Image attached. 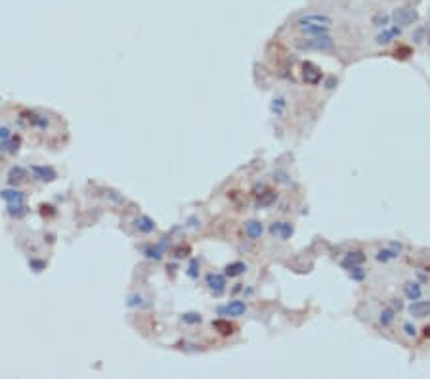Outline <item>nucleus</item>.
Here are the masks:
<instances>
[{
    "label": "nucleus",
    "instance_id": "nucleus-1",
    "mask_svg": "<svg viewBox=\"0 0 430 379\" xmlns=\"http://www.w3.org/2000/svg\"><path fill=\"white\" fill-rule=\"evenodd\" d=\"M293 27L302 35L331 33V29L335 27V19L323 12H302L293 17Z\"/></svg>",
    "mask_w": 430,
    "mask_h": 379
},
{
    "label": "nucleus",
    "instance_id": "nucleus-2",
    "mask_svg": "<svg viewBox=\"0 0 430 379\" xmlns=\"http://www.w3.org/2000/svg\"><path fill=\"white\" fill-rule=\"evenodd\" d=\"M293 44L300 52H323V54H329V52L335 50L336 42L331 33H318V35H304V37L295 40Z\"/></svg>",
    "mask_w": 430,
    "mask_h": 379
},
{
    "label": "nucleus",
    "instance_id": "nucleus-3",
    "mask_svg": "<svg viewBox=\"0 0 430 379\" xmlns=\"http://www.w3.org/2000/svg\"><path fill=\"white\" fill-rule=\"evenodd\" d=\"M417 17H419V14H417V10L415 8H409V6H402V8H394L390 14V19L394 21L396 25H399L402 29L404 27H409V25H413L415 21H417Z\"/></svg>",
    "mask_w": 430,
    "mask_h": 379
},
{
    "label": "nucleus",
    "instance_id": "nucleus-4",
    "mask_svg": "<svg viewBox=\"0 0 430 379\" xmlns=\"http://www.w3.org/2000/svg\"><path fill=\"white\" fill-rule=\"evenodd\" d=\"M205 282H207V287L209 291L214 295V297H222L226 293V274H220V272H209L205 276Z\"/></svg>",
    "mask_w": 430,
    "mask_h": 379
},
{
    "label": "nucleus",
    "instance_id": "nucleus-5",
    "mask_svg": "<svg viewBox=\"0 0 430 379\" xmlns=\"http://www.w3.org/2000/svg\"><path fill=\"white\" fill-rule=\"evenodd\" d=\"M270 234L279 241H287L295 234V226L289 221H275L270 224Z\"/></svg>",
    "mask_w": 430,
    "mask_h": 379
},
{
    "label": "nucleus",
    "instance_id": "nucleus-6",
    "mask_svg": "<svg viewBox=\"0 0 430 379\" xmlns=\"http://www.w3.org/2000/svg\"><path fill=\"white\" fill-rule=\"evenodd\" d=\"M247 310H249V307H247L245 301L234 299V301H230V303H226V305H222V307L218 308V314L230 316V318H241V316L247 314Z\"/></svg>",
    "mask_w": 430,
    "mask_h": 379
},
{
    "label": "nucleus",
    "instance_id": "nucleus-7",
    "mask_svg": "<svg viewBox=\"0 0 430 379\" xmlns=\"http://www.w3.org/2000/svg\"><path fill=\"white\" fill-rule=\"evenodd\" d=\"M399 35H402V27L399 25H388V27H384V29H381V33L375 37V44L377 46H388V44H392L394 40L398 39Z\"/></svg>",
    "mask_w": 430,
    "mask_h": 379
},
{
    "label": "nucleus",
    "instance_id": "nucleus-8",
    "mask_svg": "<svg viewBox=\"0 0 430 379\" xmlns=\"http://www.w3.org/2000/svg\"><path fill=\"white\" fill-rule=\"evenodd\" d=\"M302 79H304L306 85H312V87H316V85H320L321 79H323V73H321V69L316 65V63L312 62H304L302 63Z\"/></svg>",
    "mask_w": 430,
    "mask_h": 379
},
{
    "label": "nucleus",
    "instance_id": "nucleus-9",
    "mask_svg": "<svg viewBox=\"0 0 430 379\" xmlns=\"http://www.w3.org/2000/svg\"><path fill=\"white\" fill-rule=\"evenodd\" d=\"M29 174L39 182H54L58 178V171H55L54 167H46V165H33L29 169Z\"/></svg>",
    "mask_w": 430,
    "mask_h": 379
},
{
    "label": "nucleus",
    "instance_id": "nucleus-10",
    "mask_svg": "<svg viewBox=\"0 0 430 379\" xmlns=\"http://www.w3.org/2000/svg\"><path fill=\"white\" fill-rule=\"evenodd\" d=\"M399 253H402V245L390 243L388 247H383V249H379V251L375 253V261L386 264V262H390V261H394V259H398Z\"/></svg>",
    "mask_w": 430,
    "mask_h": 379
},
{
    "label": "nucleus",
    "instance_id": "nucleus-11",
    "mask_svg": "<svg viewBox=\"0 0 430 379\" xmlns=\"http://www.w3.org/2000/svg\"><path fill=\"white\" fill-rule=\"evenodd\" d=\"M365 259H367V255L363 251H350L342 257L340 266L346 270H350V268H354V266H361V264L365 262Z\"/></svg>",
    "mask_w": 430,
    "mask_h": 379
},
{
    "label": "nucleus",
    "instance_id": "nucleus-12",
    "mask_svg": "<svg viewBox=\"0 0 430 379\" xmlns=\"http://www.w3.org/2000/svg\"><path fill=\"white\" fill-rule=\"evenodd\" d=\"M243 230H245V236L249 237V239H252V241H256V239H260V237L264 236V224L260 221H254V219L245 222Z\"/></svg>",
    "mask_w": 430,
    "mask_h": 379
},
{
    "label": "nucleus",
    "instance_id": "nucleus-13",
    "mask_svg": "<svg viewBox=\"0 0 430 379\" xmlns=\"http://www.w3.org/2000/svg\"><path fill=\"white\" fill-rule=\"evenodd\" d=\"M407 312H409V316H413V318H426V316H430V301H411V305L407 307Z\"/></svg>",
    "mask_w": 430,
    "mask_h": 379
},
{
    "label": "nucleus",
    "instance_id": "nucleus-14",
    "mask_svg": "<svg viewBox=\"0 0 430 379\" xmlns=\"http://www.w3.org/2000/svg\"><path fill=\"white\" fill-rule=\"evenodd\" d=\"M166 247H168V237H163L159 243L148 245V247L144 249V253H146V257H148V259L161 261V259H163V255L166 253Z\"/></svg>",
    "mask_w": 430,
    "mask_h": 379
},
{
    "label": "nucleus",
    "instance_id": "nucleus-15",
    "mask_svg": "<svg viewBox=\"0 0 430 379\" xmlns=\"http://www.w3.org/2000/svg\"><path fill=\"white\" fill-rule=\"evenodd\" d=\"M21 121H27V125L35 126V128H48V125H50L46 115H40V113H35V111L21 113Z\"/></svg>",
    "mask_w": 430,
    "mask_h": 379
},
{
    "label": "nucleus",
    "instance_id": "nucleus-16",
    "mask_svg": "<svg viewBox=\"0 0 430 379\" xmlns=\"http://www.w3.org/2000/svg\"><path fill=\"white\" fill-rule=\"evenodd\" d=\"M27 178H29V171L27 169H23V167H12L8 171V184L10 186H17V184H23V182H27Z\"/></svg>",
    "mask_w": 430,
    "mask_h": 379
},
{
    "label": "nucleus",
    "instance_id": "nucleus-17",
    "mask_svg": "<svg viewBox=\"0 0 430 379\" xmlns=\"http://www.w3.org/2000/svg\"><path fill=\"white\" fill-rule=\"evenodd\" d=\"M277 198H279V194L275 192V190H264L262 194H258L256 196V209H268V207H272L277 201Z\"/></svg>",
    "mask_w": 430,
    "mask_h": 379
},
{
    "label": "nucleus",
    "instance_id": "nucleus-18",
    "mask_svg": "<svg viewBox=\"0 0 430 379\" xmlns=\"http://www.w3.org/2000/svg\"><path fill=\"white\" fill-rule=\"evenodd\" d=\"M134 226H136V230L141 232V234H151V232H155L157 230L155 222L151 221L148 214H140V216H136V219H134Z\"/></svg>",
    "mask_w": 430,
    "mask_h": 379
},
{
    "label": "nucleus",
    "instance_id": "nucleus-19",
    "mask_svg": "<svg viewBox=\"0 0 430 379\" xmlns=\"http://www.w3.org/2000/svg\"><path fill=\"white\" fill-rule=\"evenodd\" d=\"M0 198L6 203H17V201H23L25 194L21 190H16V186H14L12 190H0Z\"/></svg>",
    "mask_w": 430,
    "mask_h": 379
},
{
    "label": "nucleus",
    "instance_id": "nucleus-20",
    "mask_svg": "<svg viewBox=\"0 0 430 379\" xmlns=\"http://www.w3.org/2000/svg\"><path fill=\"white\" fill-rule=\"evenodd\" d=\"M212 328H214V330H216V332H218L220 335H224V337H227V335L235 333V326L232 324L230 320H226V318L214 320V322H212Z\"/></svg>",
    "mask_w": 430,
    "mask_h": 379
},
{
    "label": "nucleus",
    "instance_id": "nucleus-21",
    "mask_svg": "<svg viewBox=\"0 0 430 379\" xmlns=\"http://www.w3.org/2000/svg\"><path fill=\"white\" fill-rule=\"evenodd\" d=\"M6 213H8L12 219H23L25 214L29 213V207L25 205L23 201H17V203H8V207H6Z\"/></svg>",
    "mask_w": 430,
    "mask_h": 379
},
{
    "label": "nucleus",
    "instance_id": "nucleus-22",
    "mask_svg": "<svg viewBox=\"0 0 430 379\" xmlns=\"http://www.w3.org/2000/svg\"><path fill=\"white\" fill-rule=\"evenodd\" d=\"M247 268H249V266H247L245 262L235 261V262H230L226 268H224V270H226L224 274H226V276H230V278H239V276H243V274L247 272Z\"/></svg>",
    "mask_w": 430,
    "mask_h": 379
},
{
    "label": "nucleus",
    "instance_id": "nucleus-23",
    "mask_svg": "<svg viewBox=\"0 0 430 379\" xmlns=\"http://www.w3.org/2000/svg\"><path fill=\"white\" fill-rule=\"evenodd\" d=\"M404 295H406L409 301H417L422 295L421 284H417V282H406V284H404Z\"/></svg>",
    "mask_w": 430,
    "mask_h": 379
},
{
    "label": "nucleus",
    "instance_id": "nucleus-24",
    "mask_svg": "<svg viewBox=\"0 0 430 379\" xmlns=\"http://www.w3.org/2000/svg\"><path fill=\"white\" fill-rule=\"evenodd\" d=\"M19 144H21V140L19 138H8V140H2L0 142V153L4 155V153H17V150H19Z\"/></svg>",
    "mask_w": 430,
    "mask_h": 379
},
{
    "label": "nucleus",
    "instance_id": "nucleus-25",
    "mask_svg": "<svg viewBox=\"0 0 430 379\" xmlns=\"http://www.w3.org/2000/svg\"><path fill=\"white\" fill-rule=\"evenodd\" d=\"M394 320H396V310L392 307H384L383 312L379 314V324L383 328H390L394 324Z\"/></svg>",
    "mask_w": 430,
    "mask_h": 379
},
{
    "label": "nucleus",
    "instance_id": "nucleus-26",
    "mask_svg": "<svg viewBox=\"0 0 430 379\" xmlns=\"http://www.w3.org/2000/svg\"><path fill=\"white\" fill-rule=\"evenodd\" d=\"M270 110H272V113H274L275 117L281 119L283 115H285V110H287V100H285V96H277V98H274Z\"/></svg>",
    "mask_w": 430,
    "mask_h": 379
},
{
    "label": "nucleus",
    "instance_id": "nucleus-27",
    "mask_svg": "<svg viewBox=\"0 0 430 379\" xmlns=\"http://www.w3.org/2000/svg\"><path fill=\"white\" fill-rule=\"evenodd\" d=\"M144 305H146V297H144L140 291L130 293V295L126 297V307L128 308H141Z\"/></svg>",
    "mask_w": 430,
    "mask_h": 379
},
{
    "label": "nucleus",
    "instance_id": "nucleus-28",
    "mask_svg": "<svg viewBox=\"0 0 430 379\" xmlns=\"http://www.w3.org/2000/svg\"><path fill=\"white\" fill-rule=\"evenodd\" d=\"M182 322L188 326H197L203 322V316H201V312H184L182 314Z\"/></svg>",
    "mask_w": 430,
    "mask_h": 379
},
{
    "label": "nucleus",
    "instance_id": "nucleus-29",
    "mask_svg": "<svg viewBox=\"0 0 430 379\" xmlns=\"http://www.w3.org/2000/svg\"><path fill=\"white\" fill-rule=\"evenodd\" d=\"M373 25L379 27V29H384L390 25V14H384V12H377L373 16Z\"/></svg>",
    "mask_w": 430,
    "mask_h": 379
},
{
    "label": "nucleus",
    "instance_id": "nucleus-30",
    "mask_svg": "<svg viewBox=\"0 0 430 379\" xmlns=\"http://www.w3.org/2000/svg\"><path fill=\"white\" fill-rule=\"evenodd\" d=\"M199 270H201V262L197 261V259H191L188 270H186V274H188V278H191V280H197V278H199Z\"/></svg>",
    "mask_w": 430,
    "mask_h": 379
},
{
    "label": "nucleus",
    "instance_id": "nucleus-31",
    "mask_svg": "<svg viewBox=\"0 0 430 379\" xmlns=\"http://www.w3.org/2000/svg\"><path fill=\"white\" fill-rule=\"evenodd\" d=\"M350 280L352 282H363L365 280V276H367V272L361 268V266H354V268H350Z\"/></svg>",
    "mask_w": 430,
    "mask_h": 379
},
{
    "label": "nucleus",
    "instance_id": "nucleus-32",
    "mask_svg": "<svg viewBox=\"0 0 430 379\" xmlns=\"http://www.w3.org/2000/svg\"><path fill=\"white\" fill-rule=\"evenodd\" d=\"M402 332H404V335L406 337H409V339H415L417 337V328H415V324H411V322H404L402 324Z\"/></svg>",
    "mask_w": 430,
    "mask_h": 379
},
{
    "label": "nucleus",
    "instance_id": "nucleus-33",
    "mask_svg": "<svg viewBox=\"0 0 430 379\" xmlns=\"http://www.w3.org/2000/svg\"><path fill=\"white\" fill-rule=\"evenodd\" d=\"M29 268L33 272H42V270L46 268V261H42V259H31L29 261Z\"/></svg>",
    "mask_w": 430,
    "mask_h": 379
},
{
    "label": "nucleus",
    "instance_id": "nucleus-34",
    "mask_svg": "<svg viewBox=\"0 0 430 379\" xmlns=\"http://www.w3.org/2000/svg\"><path fill=\"white\" fill-rule=\"evenodd\" d=\"M409 56H411V50H409L407 46H402L394 52V58H399V60H406V58H409Z\"/></svg>",
    "mask_w": 430,
    "mask_h": 379
},
{
    "label": "nucleus",
    "instance_id": "nucleus-35",
    "mask_svg": "<svg viewBox=\"0 0 430 379\" xmlns=\"http://www.w3.org/2000/svg\"><path fill=\"white\" fill-rule=\"evenodd\" d=\"M8 138H12V130H10L8 126H0V142L2 140H8Z\"/></svg>",
    "mask_w": 430,
    "mask_h": 379
},
{
    "label": "nucleus",
    "instance_id": "nucleus-36",
    "mask_svg": "<svg viewBox=\"0 0 430 379\" xmlns=\"http://www.w3.org/2000/svg\"><path fill=\"white\" fill-rule=\"evenodd\" d=\"M390 307L394 308V310H402V308H404V303L399 299H390Z\"/></svg>",
    "mask_w": 430,
    "mask_h": 379
},
{
    "label": "nucleus",
    "instance_id": "nucleus-37",
    "mask_svg": "<svg viewBox=\"0 0 430 379\" xmlns=\"http://www.w3.org/2000/svg\"><path fill=\"white\" fill-rule=\"evenodd\" d=\"M176 255H174V257H176V259H182V257H184V255H182V253H188V249H182V247H178V249H176Z\"/></svg>",
    "mask_w": 430,
    "mask_h": 379
},
{
    "label": "nucleus",
    "instance_id": "nucleus-38",
    "mask_svg": "<svg viewBox=\"0 0 430 379\" xmlns=\"http://www.w3.org/2000/svg\"><path fill=\"white\" fill-rule=\"evenodd\" d=\"M424 35H426V39H424V40H426V42L430 44V27H426V29H424Z\"/></svg>",
    "mask_w": 430,
    "mask_h": 379
},
{
    "label": "nucleus",
    "instance_id": "nucleus-39",
    "mask_svg": "<svg viewBox=\"0 0 430 379\" xmlns=\"http://www.w3.org/2000/svg\"><path fill=\"white\" fill-rule=\"evenodd\" d=\"M333 83H335V77H333V79H329V80H327V88H333Z\"/></svg>",
    "mask_w": 430,
    "mask_h": 379
},
{
    "label": "nucleus",
    "instance_id": "nucleus-40",
    "mask_svg": "<svg viewBox=\"0 0 430 379\" xmlns=\"http://www.w3.org/2000/svg\"><path fill=\"white\" fill-rule=\"evenodd\" d=\"M0 159H2V153H0Z\"/></svg>",
    "mask_w": 430,
    "mask_h": 379
}]
</instances>
